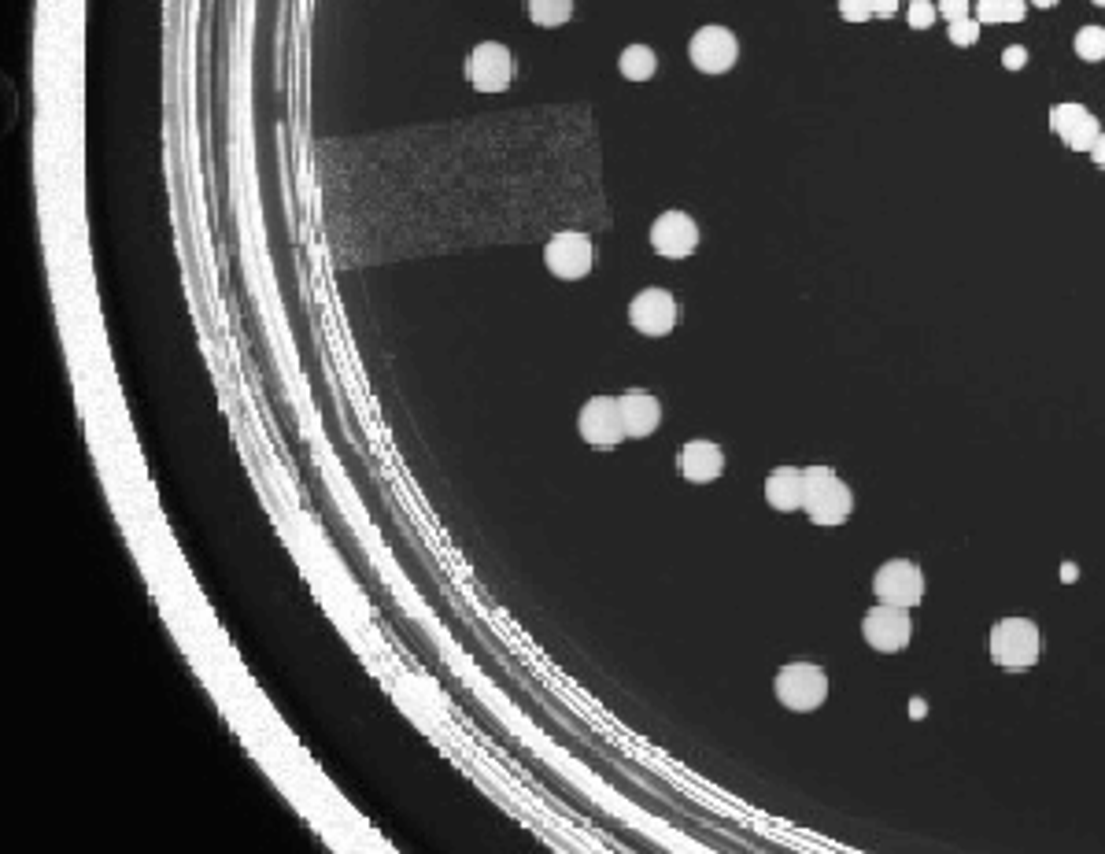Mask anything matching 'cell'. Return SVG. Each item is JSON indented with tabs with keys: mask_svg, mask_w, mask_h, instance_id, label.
<instances>
[{
	"mask_svg": "<svg viewBox=\"0 0 1105 854\" xmlns=\"http://www.w3.org/2000/svg\"><path fill=\"white\" fill-rule=\"evenodd\" d=\"M806 474V503L802 511L810 514L814 525H843L854 511V492H850L832 466H810Z\"/></svg>",
	"mask_w": 1105,
	"mask_h": 854,
	"instance_id": "cell-1",
	"label": "cell"
},
{
	"mask_svg": "<svg viewBox=\"0 0 1105 854\" xmlns=\"http://www.w3.org/2000/svg\"><path fill=\"white\" fill-rule=\"evenodd\" d=\"M987 651L1002 670H1028L1039 662V625L1032 618H1002L987 636Z\"/></svg>",
	"mask_w": 1105,
	"mask_h": 854,
	"instance_id": "cell-2",
	"label": "cell"
},
{
	"mask_svg": "<svg viewBox=\"0 0 1105 854\" xmlns=\"http://www.w3.org/2000/svg\"><path fill=\"white\" fill-rule=\"evenodd\" d=\"M773 692L780 707H788L791 714H810L828 699V673L814 662H791L777 673Z\"/></svg>",
	"mask_w": 1105,
	"mask_h": 854,
	"instance_id": "cell-3",
	"label": "cell"
},
{
	"mask_svg": "<svg viewBox=\"0 0 1105 854\" xmlns=\"http://www.w3.org/2000/svg\"><path fill=\"white\" fill-rule=\"evenodd\" d=\"M514 74H518V63L503 41H481L466 56V82L477 93H507L514 86Z\"/></svg>",
	"mask_w": 1105,
	"mask_h": 854,
	"instance_id": "cell-4",
	"label": "cell"
},
{
	"mask_svg": "<svg viewBox=\"0 0 1105 854\" xmlns=\"http://www.w3.org/2000/svg\"><path fill=\"white\" fill-rule=\"evenodd\" d=\"M577 433L595 452H610V448H618L621 440H629L618 396H592V400L584 403L581 415H577Z\"/></svg>",
	"mask_w": 1105,
	"mask_h": 854,
	"instance_id": "cell-5",
	"label": "cell"
},
{
	"mask_svg": "<svg viewBox=\"0 0 1105 854\" xmlns=\"http://www.w3.org/2000/svg\"><path fill=\"white\" fill-rule=\"evenodd\" d=\"M544 263L559 281H584L588 274H592V263H595L592 237L581 233V230L555 233L544 248Z\"/></svg>",
	"mask_w": 1105,
	"mask_h": 854,
	"instance_id": "cell-6",
	"label": "cell"
},
{
	"mask_svg": "<svg viewBox=\"0 0 1105 854\" xmlns=\"http://www.w3.org/2000/svg\"><path fill=\"white\" fill-rule=\"evenodd\" d=\"M740 56V41L729 26H699L688 41V60L699 74H729Z\"/></svg>",
	"mask_w": 1105,
	"mask_h": 854,
	"instance_id": "cell-7",
	"label": "cell"
},
{
	"mask_svg": "<svg viewBox=\"0 0 1105 854\" xmlns=\"http://www.w3.org/2000/svg\"><path fill=\"white\" fill-rule=\"evenodd\" d=\"M862 636L865 644L880 651V655H895L906 651L913 636L910 607H895V603H876L869 614L862 618Z\"/></svg>",
	"mask_w": 1105,
	"mask_h": 854,
	"instance_id": "cell-8",
	"label": "cell"
},
{
	"mask_svg": "<svg viewBox=\"0 0 1105 854\" xmlns=\"http://www.w3.org/2000/svg\"><path fill=\"white\" fill-rule=\"evenodd\" d=\"M873 592L880 603H895V607H917L924 599V574L921 566L910 559L884 562L873 577Z\"/></svg>",
	"mask_w": 1105,
	"mask_h": 854,
	"instance_id": "cell-9",
	"label": "cell"
},
{
	"mask_svg": "<svg viewBox=\"0 0 1105 854\" xmlns=\"http://www.w3.org/2000/svg\"><path fill=\"white\" fill-rule=\"evenodd\" d=\"M629 322L632 330L644 337H669L677 326V300L669 289H658V285L640 289L629 304Z\"/></svg>",
	"mask_w": 1105,
	"mask_h": 854,
	"instance_id": "cell-10",
	"label": "cell"
},
{
	"mask_svg": "<svg viewBox=\"0 0 1105 854\" xmlns=\"http://www.w3.org/2000/svg\"><path fill=\"white\" fill-rule=\"evenodd\" d=\"M647 241L655 248V256L688 259V256H695V248H699V226H695V219L692 215H684V211H662V215L651 222Z\"/></svg>",
	"mask_w": 1105,
	"mask_h": 854,
	"instance_id": "cell-11",
	"label": "cell"
},
{
	"mask_svg": "<svg viewBox=\"0 0 1105 854\" xmlns=\"http://www.w3.org/2000/svg\"><path fill=\"white\" fill-rule=\"evenodd\" d=\"M1050 130H1054L1072 152H1091L1098 134H1102L1098 119H1094L1083 104H1054V108H1050Z\"/></svg>",
	"mask_w": 1105,
	"mask_h": 854,
	"instance_id": "cell-12",
	"label": "cell"
},
{
	"mask_svg": "<svg viewBox=\"0 0 1105 854\" xmlns=\"http://www.w3.org/2000/svg\"><path fill=\"white\" fill-rule=\"evenodd\" d=\"M677 470L688 485H710L725 470V452L714 440H688L677 452Z\"/></svg>",
	"mask_w": 1105,
	"mask_h": 854,
	"instance_id": "cell-13",
	"label": "cell"
},
{
	"mask_svg": "<svg viewBox=\"0 0 1105 854\" xmlns=\"http://www.w3.org/2000/svg\"><path fill=\"white\" fill-rule=\"evenodd\" d=\"M621 403V418H625V433L632 440H644L651 437L658 426H662V403L651 396V392L629 389L618 396Z\"/></svg>",
	"mask_w": 1105,
	"mask_h": 854,
	"instance_id": "cell-14",
	"label": "cell"
},
{
	"mask_svg": "<svg viewBox=\"0 0 1105 854\" xmlns=\"http://www.w3.org/2000/svg\"><path fill=\"white\" fill-rule=\"evenodd\" d=\"M765 503L780 514L802 511L806 503V474L799 466H777L773 474L765 477Z\"/></svg>",
	"mask_w": 1105,
	"mask_h": 854,
	"instance_id": "cell-15",
	"label": "cell"
},
{
	"mask_svg": "<svg viewBox=\"0 0 1105 854\" xmlns=\"http://www.w3.org/2000/svg\"><path fill=\"white\" fill-rule=\"evenodd\" d=\"M618 71L625 82H647L658 71V56L647 45H625L618 56Z\"/></svg>",
	"mask_w": 1105,
	"mask_h": 854,
	"instance_id": "cell-16",
	"label": "cell"
},
{
	"mask_svg": "<svg viewBox=\"0 0 1105 854\" xmlns=\"http://www.w3.org/2000/svg\"><path fill=\"white\" fill-rule=\"evenodd\" d=\"M525 12L540 30H555L573 19V0H525Z\"/></svg>",
	"mask_w": 1105,
	"mask_h": 854,
	"instance_id": "cell-17",
	"label": "cell"
},
{
	"mask_svg": "<svg viewBox=\"0 0 1105 854\" xmlns=\"http://www.w3.org/2000/svg\"><path fill=\"white\" fill-rule=\"evenodd\" d=\"M1028 15V4L1024 0H976V23L991 26V23H1020Z\"/></svg>",
	"mask_w": 1105,
	"mask_h": 854,
	"instance_id": "cell-18",
	"label": "cell"
},
{
	"mask_svg": "<svg viewBox=\"0 0 1105 854\" xmlns=\"http://www.w3.org/2000/svg\"><path fill=\"white\" fill-rule=\"evenodd\" d=\"M1076 56L1087 63L1105 60V26H1083L1076 34Z\"/></svg>",
	"mask_w": 1105,
	"mask_h": 854,
	"instance_id": "cell-19",
	"label": "cell"
},
{
	"mask_svg": "<svg viewBox=\"0 0 1105 854\" xmlns=\"http://www.w3.org/2000/svg\"><path fill=\"white\" fill-rule=\"evenodd\" d=\"M976 37H980V23L976 19H954L950 23V45L969 49V45H976Z\"/></svg>",
	"mask_w": 1105,
	"mask_h": 854,
	"instance_id": "cell-20",
	"label": "cell"
},
{
	"mask_svg": "<svg viewBox=\"0 0 1105 854\" xmlns=\"http://www.w3.org/2000/svg\"><path fill=\"white\" fill-rule=\"evenodd\" d=\"M935 15H939V8L935 4H928V0H910V26L913 30H928V26L935 23Z\"/></svg>",
	"mask_w": 1105,
	"mask_h": 854,
	"instance_id": "cell-21",
	"label": "cell"
},
{
	"mask_svg": "<svg viewBox=\"0 0 1105 854\" xmlns=\"http://www.w3.org/2000/svg\"><path fill=\"white\" fill-rule=\"evenodd\" d=\"M839 15L847 23H865L873 19V0H839Z\"/></svg>",
	"mask_w": 1105,
	"mask_h": 854,
	"instance_id": "cell-22",
	"label": "cell"
},
{
	"mask_svg": "<svg viewBox=\"0 0 1105 854\" xmlns=\"http://www.w3.org/2000/svg\"><path fill=\"white\" fill-rule=\"evenodd\" d=\"M935 8H939V15H943V19H950V23H954V19H969L972 4H969V0H939Z\"/></svg>",
	"mask_w": 1105,
	"mask_h": 854,
	"instance_id": "cell-23",
	"label": "cell"
},
{
	"mask_svg": "<svg viewBox=\"0 0 1105 854\" xmlns=\"http://www.w3.org/2000/svg\"><path fill=\"white\" fill-rule=\"evenodd\" d=\"M1028 63V49H1020V45H1009L1006 52H1002V67L1006 71H1020Z\"/></svg>",
	"mask_w": 1105,
	"mask_h": 854,
	"instance_id": "cell-24",
	"label": "cell"
},
{
	"mask_svg": "<svg viewBox=\"0 0 1105 854\" xmlns=\"http://www.w3.org/2000/svg\"><path fill=\"white\" fill-rule=\"evenodd\" d=\"M895 12H899V0H873V15L880 19H891Z\"/></svg>",
	"mask_w": 1105,
	"mask_h": 854,
	"instance_id": "cell-25",
	"label": "cell"
},
{
	"mask_svg": "<svg viewBox=\"0 0 1105 854\" xmlns=\"http://www.w3.org/2000/svg\"><path fill=\"white\" fill-rule=\"evenodd\" d=\"M1091 159H1094V163H1098V167H1102V171H1105V134H1098V141H1094Z\"/></svg>",
	"mask_w": 1105,
	"mask_h": 854,
	"instance_id": "cell-26",
	"label": "cell"
},
{
	"mask_svg": "<svg viewBox=\"0 0 1105 854\" xmlns=\"http://www.w3.org/2000/svg\"><path fill=\"white\" fill-rule=\"evenodd\" d=\"M1028 4H1035V8H1057V0H1028Z\"/></svg>",
	"mask_w": 1105,
	"mask_h": 854,
	"instance_id": "cell-27",
	"label": "cell"
},
{
	"mask_svg": "<svg viewBox=\"0 0 1105 854\" xmlns=\"http://www.w3.org/2000/svg\"><path fill=\"white\" fill-rule=\"evenodd\" d=\"M1091 4H1094V8H1105V0H1091Z\"/></svg>",
	"mask_w": 1105,
	"mask_h": 854,
	"instance_id": "cell-28",
	"label": "cell"
}]
</instances>
